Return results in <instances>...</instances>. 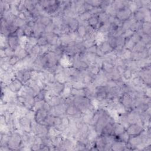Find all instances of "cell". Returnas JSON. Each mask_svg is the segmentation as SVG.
<instances>
[{"instance_id": "484cf974", "label": "cell", "mask_w": 151, "mask_h": 151, "mask_svg": "<svg viewBox=\"0 0 151 151\" xmlns=\"http://www.w3.org/2000/svg\"><path fill=\"white\" fill-rule=\"evenodd\" d=\"M97 48H98V46H97V44H95L94 45H92V46L90 47V48L86 49V52H87V53H90L96 54L97 51Z\"/></svg>"}, {"instance_id": "7c38bea8", "label": "cell", "mask_w": 151, "mask_h": 151, "mask_svg": "<svg viewBox=\"0 0 151 151\" xmlns=\"http://www.w3.org/2000/svg\"><path fill=\"white\" fill-rule=\"evenodd\" d=\"M146 44H145L142 41H140L135 44L134 49L132 52H136L138 53H141L145 50L146 48Z\"/></svg>"}, {"instance_id": "5bb4252c", "label": "cell", "mask_w": 151, "mask_h": 151, "mask_svg": "<svg viewBox=\"0 0 151 151\" xmlns=\"http://www.w3.org/2000/svg\"><path fill=\"white\" fill-rule=\"evenodd\" d=\"M142 30L144 34L150 35L151 34V24L149 21H144L142 23Z\"/></svg>"}, {"instance_id": "8fae6325", "label": "cell", "mask_w": 151, "mask_h": 151, "mask_svg": "<svg viewBox=\"0 0 151 151\" xmlns=\"http://www.w3.org/2000/svg\"><path fill=\"white\" fill-rule=\"evenodd\" d=\"M55 117L53 115H50L48 113V116H47L46 119H45L43 124H45L46 126H47L48 127H52L54 126V123H55Z\"/></svg>"}, {"instance_id": "9a60e30c", "label": "cell", "mask_w": 151, "mask_h": 151, "mask_svg": "<svg viewBox=\"0 0 151 151\" xmlns=\"http://www.w3.org/2000/svg\"><path fill=\"white\" fill-rule=\"evenodd\" d=\"M133 74H134V73L132 72V70H131L129 69H126L124 72L123 73L122 76L125 81L128 82L131 80V79L133 77Z\"/></svg>"}, {"instance_id": "30bf717a", "label": "cell", "mask_w": 151, "mask_h": 151, "mask_svg": "<svg viewBox=\"0 0 151 151\" xmlns=\"http://www.w3.org/2000/svg\"><path fill=\"white\" fill-rule=\"evenodd\" d=\"M125 131H126V128L123 127V126L116 122L114 128V135L115 136L120 135V134H123Z\"/></svg>"}, {"instance_id": "ba28073f", "label": "cell", "mask_w": 151, "mask_h": 151, "mask_svg": "<svg viewBox=\"0 0 151 151\" xmlns=\"http://www.w3.org/2000/svg\"><path fill=\"white\" fill-rule=\"evenodd\" d=\"M126 145H127V143L116 140L111 145V150H125Z\"/></svg>"}, {"instance_id": "52a82bcc", "label": "cell", "mask_w": 151, "mask_h": 151, "mask_svg": "<svg viewBox=\"0 0 151 151\" xmlns=\"http://www.w3.org/2000/svg\"><path fill=\"white\" fill-rule=\"evenodd\" d=\"M97 45H98L99 49L101 50L105 55L113 51V49L106 40L101 41Z\"/></svg>"}, {"instance_id": "6da1fadb", "label": "cell", "mask_w": 151, "mask_h": 151, "mask_svg": "<svg viewBox=\"0 0 151 151\" xmlns=\"http://www.w3.org/2000/svg\"><path fill=\"white\" fill-rule=\"evenodd\" d=\"M22 143V141L20 132L18 131H15L11 132L10 139L7 143V145L11 150H20Z\"/></svg>"}, {"instance_id": "8992f818", "label": "cell", "mask_w": 151, "mask_h": 151, "mask_svg": "<svg viewBox=\"0 0 151 151\" xmlns=\"http://www.w3.org/2000/svg\"><path fill=\"white\" fill-rule=\"evenodd\" d=\"M7 43L8 46L15 50L19 45H20V39L15 35H10L7 37Z\"/></svg>"}, {"instance_id": "7402d4cb", "label": "cell", "mask_w": 151, "mask_h": 151, "mask_svg": "<svg viewBox=\"0 0 151 151\" xmlns=\"http://www.w3.org/2000/svg\"><path fill=\"white\" fill-rule=\"evenodd\" d=\"M4 50L6 55L7 57L10 58V57H13L15 55L14 50L13 49H12L11 48H10V47H8L4 48Z\"/></svg>"}, {"instance_id": "4fadbf2b", "label": "cell", "mask_w": 151, "mask_h": 151, "mask_svg": "<svg viewBox=\"0 0 151 151\" xmlns=\"http://www.w3.org/2000/svg\"><path fill=\"white\" fill-rule=\"evenodd\" d=\"M40 47L38 44H36L30 50L29 55H30L33 58L36 59L40 56Z\"/></svg>"}, {"instance_id": "2e32d148", "label": "cell", "mask_w": 151, "mask_h": 151, "mask_svg": "<svg viewBox=\"0 0 151 151\" xmlns=\"http://www.w3.org/2000/svg\"><path fill=\"white\" fill-rule=\"evenodd\" d=\"M27 23V22L26 20H22L18 17H16L13 24L14 25V26L17 27L18 28H21V27H23L24 26H26Z\"/></svg>"}, {"instance_id": "ac0fdd59", "label": "cell", "mask_w": 151, "mask_h": 151, "mask_svg": "<svg viewBox=\"0 0 151 151\" xmlns=\"http://www.w3.org/2000/svg\"><path fill=\"white\" fill-rule=\"evenodd\" d=\"M76 33L80 37H81L83 38V37L85 36V35L86 34V33H87L86 27L83 26V25L80 24L79 27H78V29L76 31Z\"/></svg>"}, {"instance_id": "4316f807", "label": "cell", "mask_w": 151, "mask_h": 151, "mask_svg": "<svg viewBox=\"0 0 151 151\" xmlns=\"http://www.w3.org/2000/svg\"><path fill=\"white\" fill-rule=\"evenodd\" d=\"M134 33V32H133L131 29H129V30H127V31H125L124 32V33H123V36L125 38H130L132 36V34Z\"/></svg>"}, {"instance_id": "9c48e42d", "label": "cell", "mask_w": 151, "mask_h": 151, "mask_svg": "<svg viewBox=\"0 0 151 151\" xmlns=\"http://www.w3.org/2000/svg\"><path fill=\"white\" fill-rule=\"evenodd\" d=\"M67 25L71 32H76L80 26V22L77 18H71Z\"/></svg>"}, {"instance_id": "7a4b0ae2", "label": "cell", "mask_w": 151, "mask_h": 151, "mask_svg": "<svg viewBox=\"0 0 151 151\" xmlns=\"http://www.w3.org/2000/svg\"><path fill=\"white\" fill-rule=\"evenodd\" d=\"M144 128L142 125L138 123H131L126 129V131L129 136L139 135L143 131Z\"/></svg>"}, {"instance_id": "d4e9b609", "label": "cell", "mask_w": 151, "mask_h": 151, "mask_svg": "<svg viewBox=\"0 0 151 151\" xmlns=\"http://www.w3.org/2000/svg\"><path fill=\"white\" fill-rule=\"evenodd\" d=\"M141 41H142L145 44H148L150 43L151 42V36L150 35L143 34L141 36Z\"/></svg>"}, {"instance_id": "5b68a950", "label": "cell", "mask_w": 151, "mask_h": 151, "mask_svg": "<svg viewBox=\"0 0 151 151\" xmlns=\"http://www.w3.org/2000/svg\"><path fill=\"white\" fill-rule=\"evenodd\" d=\"M65 114L68 116H81L83 115L82 112L74 104H71L67 106Z\"/></svg>"}, {"instance_id": "277c9868", "label": "cell", "mask_w": 151, "mask_h": 151, "mask_svg": "<svg viewBox=\"0 0 151 151\" xmlns=\"http://www.w3.org/2000/svg\"><path fill=\"white\" fill-rule=\"evenodd\" d=\"M48 115V112L43 109H40L35 112L34 120L37 123L43 124L45 119Z\"/></svg>"}, {"instance_id": "d6986e66", "label": "cell", "mask_w": 151, "mask_h": 151, "mask_svg": "<svg viewBox=\"0 0 151 151\" xmlns=\"http://www.w3.org/2000/svg\"><path fill=\"white\" fill-rule=\"evenodd\" d=\"M37 44L40 47H41V46L48 44V41H47L46 37L44 36V34L41 36H40V37H38L37 38Z\"/></svg>"}, {"instance_id": "44dd1931", "label": "cell", "mask_w": 151, "mask_h": 151, "mask_svg": "<svg viewBox=\"0 0 151 151\" xmlns=\"http://www.w3.org/2000/svg\"><path fill=\"white\" fill-rule=\"evenodd\" d=\"M86 2L92 6L93 7H99L101 6L103 1H99V0H94V1H86Z\"/></svg>"}, {"instance_id": "e0dca14e", "label": "cell", "mask_w": 151, "mask_h": 151, "mask_svg": "<svg viewBox=\"0 0 151 151\" xmlns=\"http://www.w3.org/2000/svg\"><path fill=\"white\" fill-rule=\"evenodd\" d=\"M22 28L24 29V36L27 37V38H30L34 36V31L32 27L29 26L27 24H26V26H24Z\"/></svg>"}, {"instance_id": "ffe728a7", "label": "cell", "mask_w": 151, "mask_h": 151, "mask_svg": "<svg viewBox=\"0 0 151 151\" xmlns=\"http://www.w3.org/2000/svg\"><path fill=\"white\" fill-rule=\"evenodd\" d=\"M56 26L54 25V24L52 22L48 25H47V26L45 27V30H44V33L45 34H50V33H53L54 31V30L55 29Z\"/></svg>"}, {"instance_id": "603a6c76", "label": "cell", "mask_w": 151, "mask_h": 151, "mask_svg": "<svg viewBox=\"0 0 151 151\" xmlns=\"http://www.w3.org/2000/svg\"><path fill=\"white\" fill-rule=\"evenodd\" d=\"M20 60H21L20 59V58H19L18 56L14 55V56H13V57L9 58L8 62H9L10 64L12 67H13V66H14Z\"/></svg>"}, {"instance_id": "cb8c5ba5", "label": "cell", "mask_w": 151, "mask_h": 151, "mask_svg": "<svg viewBox=\"0 0 151 151\" xmlns=\"http://www.w3.org/2000/svg\"><path fill=\"white\" fill-rule=\"evenodd\" d=\"M131 39L134 43L136 44L141 40V37L137 32H135L131 37Z\"/></svg>"}, {"instance_id": "3957f363", "label": "cell", "mask_w": 151, "mask_h": 151, "mask_svg": "<svg viewBox=\"0 0 151 151\" xmlns=\"http://www.w3.org/2000/svg\"><path fill=\"white\" fill-rule=\"evenodd\" d=\"M132 14V13L131 11V10L129 9V6H128L127 7H124V8H123L122 10H118L117 11L116 17L118 19L124 21L128 20Z\"/></svg>"}]
</instances>
